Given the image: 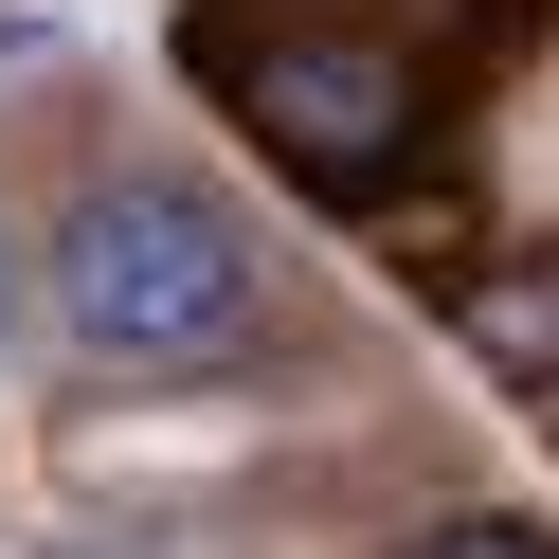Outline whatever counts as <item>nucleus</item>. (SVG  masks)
Segmentation results:
<instances>
[{
  "instance_id": "nucleus-3",
  "label": "nucleus",
  "mask_w": 559,
  "mask_h": 559,
  "mask_svg": "<svg viewBox=\"0 0 559 559\" xmlns=\"http://www.w3.org/2000/svg\"><path fill=\"white\" fill-rule=\"evenodd\" d=\"M451 325H469V361L506 379V397H559V253H523V271H487V289L451 307Z\"/></svg>"
},
{
  "instance_id": "nucleus-2",
  "label": "nucleus",
  "mask_w": 559,
  "mask_h": 559,
  "mask_svg": "<svg viewBox=\"0 0 559 559\" xmlns=\"http://www.w3.org/2000/svg\"><path fill=\"white\" fill-rule=\"evenodd\" d=\"M217 91L289 145V181L307 199H379L415 145H433V73H415L397 37H217Z\"/></svg>"
},
{
  "instance_id": "nucleus-1",
  "label": "nucleus",
  "mask_w": 559,
  "mask_h": 559,
  "mask_svg": "<svg viewBox=\"0 0 559 559\" xmlns=\"http://www.w3.org/2000/svg\"><path fill=\"white\" fill-rule=\"evenodd\" d=\"M55 307H73L91 361H235L271 307L253 235H235L217 181H181V163H127V181L73 199V235H55Z\"/></svg>"
},
{
  "instance_id": "nucleus-4",
  "label": "nucleus",
  "mask_w": 559,
  "mask_h": 559,
  "mask_svg": "<svg viewBox=\"0 0 559 559\" xmlns=\"http://www.w3.org/2000/svg\"><path fill=\"white\" fill-rule=\"evenodd\" d=\"M415 559H559V542H542V523H523V506H469V523H433V542H415Z\"/></svg>"
},
{
  "instance_id": "nucleus-5",
  "label": "nucleus",
  "mask_w": 559,
  "mask_h": 559,
  "mask_svg": "<svg viewBox=\"0 0 559 559\" xmlns=\"http://www.w3.org/2000/svg\"><path fill=\"white\" fill-rule=\"evenodd\" d=\"M0 343H19V235H0Z\"/></svg>"
}]
</instances>
